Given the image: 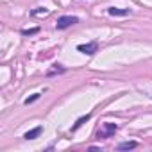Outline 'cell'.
Listing matches in <instances>:
<instances>
[{
  "instance_id": "cell-1",
  "label": "cell",
  "mask_w": 152,
  "mask_h": 152,
  "mask_svg": "<svg viewBox=\"0 0 152 152\" xmlns=\"http://www.w3.org/2000/svg\"><path fill=\"white\" fill-rule=\"evenodd\" d=\"M116 131H118V125H116V124L106 122V124H102V127L99 129L97 136H99V138H109V136H113Z\"/></svg>"
},
{
  "instance_id": "cell-11",
  "label": "cell",
  "mask_w": 152,
  "mask_h": 152,
  "mask_svg": "<svg viewBox=\"0 0 152 152\" xmlns=\"http://www.w3.org/2000/svg\"><path fill=\"white\" fill-rule=\"evenodd\" d=\"M38 99H39V95L36 93V95H32V97H29V99H25V104H32V102H34V100H38Z\"/></svg>"
},
{
  "instance_id": "cell-4",
  "label": "cell",
  "mask_w": 152,
  "mask_h": 152,
  "mask_svg": "<svg viewBox=\"0 0 152 152\" xmlns=\"http://www.w3.org/2000/svg\"><path fill=\"white\" fill-rule=\"evenodd\" d=\"M41 131H43V127H34V129L27 131V132L23 134V138H25V140H34V138H38V136L41 134Z\"/></svg>"
},
{
  "instance_id": "cell-8",
  "label": "cell",
  "mask_w": 152,
  "mask_h": 152,
  "mask_svg": "<svg viewBox=\"0 0 152 152\" xmlns=\"http://www.w3.org/2000/svg\"><path fill=\"white\" fill-rule=\"evenodd\" d=\"M64 70H66L64 66H61V64H54V68H52V70H48V72H47V75H54V73H63Z\"/></svg>"
},
{
  "instance_id": "cell-2",
  "label": "cell",
  "mask_w": 152,
  "mask_h": 152,
  "mask_svg": "<svg viewBox=\"0 0 152 152\" xmlns=\"http://www.w3.org/2000/svg\"><path fill=\"white\" fill-rule=\"evenodd\" d=\"M75 23H79V18L77 16H61V18H57L56 27L57 29H66V27L75 25Z\"/></svg>"
},
{
  "instance_id": "cell-9",
  "label": "cell",
  "mask_w": 152,
  "mask_h": 152,
  "mask_svg": "<svg viewBox=\"0 0 152 152\" xmlns=\"http://www.w3.org/2000/svg\"><path fill=\"white\" fill-rule=\"evenodd\" d=\"M31 15H32V16H45V15H48V9H47V7H38V9H34Z\"/></svg>"
},
{
  "instance_id": "cell-6",
  "label": "cell",
  "mask_w": 152,
  "mask_h": 152,
  "mask_svg": "<svg viewBox=\"0 0 152 152\" xmlns=\"http://www.w3.org/2000/svg\"><path fill=\"white\" fill-rule=\"evenodd\" d=\"M136 147H138L136 141H124V143H120L116 148H118V150H132V148H136Z\"/></svg>"
},
{
  "instance_id": "cell-3",
  "label": "cell",
  "mask_w": 152,
  "mask_h": 152,
  "mask_svg": "<svg viewBox=\"0 0 152 152\" xmlns=\"http://www.w3.org/2000/svg\"><path fill=\"white\" fill-rule=\"evenodd\" d=\"M77 50H79V52H83V54L91 56V54H95V52L99 50V45H97L95 41H91V43H86V45H79V47H77Z\"/></svg>"
},
{
  "instance_id": "cell-10",
  "label": "cell",
  "mask_w": 152,
  "mask_h": 152,
  "mask_svg": "<svg viewBox=\"0 0 152 152\" xmlns=\"http://www.w3.org/2000/svg\"><path fill=\"white\" fill-rule=\"evenodd\" d=\"M39 29L36 27V29H25V31H22V34H25V36H31V34H36Z\"/></svg>"
},
{
  "instance_id": "cell-5",
  "label": "cell",
  "mask_w": 152,
  "mask_h": 152,
  "mask_svg": "<svg viewBox=\"0 0 152 152\" xmlns=\"http://www.w3.org/2000/svg\"><path fill=\"white\" fill-rule=\"evenodd\" d=\"M107 13H109L111 16H125V15H129L131 11H129V9H118V7H109V9H107Z\"/></svg>"
},
{
  "instance_id": "cell-7",
  "label": "cell",
  "mask_w": 152,
  "mask_h": 152,
  "mask_svg": "<svg viewBox=\"0 0 152 152\" xmlns=\"http://www.w3.org/2000/svg\"><path fill=\"white\" fill-rule=\"evenodd\" d=\"M90 118H91V115H84V116H81V118H79L77 122H75V124H73V127H72V131H77V129H79L81 125H84V124H86V122H88Z\"/></svg>"
}]
</instances>
